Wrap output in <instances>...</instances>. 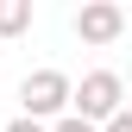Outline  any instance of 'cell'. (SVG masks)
<instances>
[{
  "instance_id": "cell-1",
  "label": "cell",
  "mask_w": 132,
  "mask_h": 132,
  "mask_svg": "<svg viewBox=\"0 0 132 132\" xmlns=\"http://www.w3.org/2000/svg\"><path fill=\"white\" fill-rule=\"evenodd\" d=\"M120 107H126V88H120V76H113V69H88V76L69 88V113H76V120H88V126H107Z\"/></svg>"
},
{
  "instance_id": "cell-2",
  "label": "cell",
  "mask_w": 132,
  "mask_h": 132,
  "mask_svg": "<svg viewBox=\"0 0 132 132\" xmlns=\"http://www.w3.org/2000/svg\"><path fill=\"white\" fill-rule=\"evenodd\" d=\"M69 88L76 82L63 76V69H31L25 82H19V107H25V120H63L69 113Z\"/></svg>"
},
{
  "instance_id": "cell-3",
  "label": "cell",
  "mask_w": 132,
  "mask_h": 132,
  "mask_svg": "<svg viewBox=\"0 0 132 132\" xmlns=\"http://www.w3.org/2000/svg\"><path fill=\"white\" fill-rule=\"evenodd\" d=\"M120 31H126V6H113V0H88L76 13V38L82 44H113Z\"/></svg>"
},
{
  "instance_id": "cell-4",
  "label": "cell",
  "mask_w": 132,
  "mask_h": 132,
  "mask_svg": "<svg viewBox=\"0 0 132 132\" xmlns=\"http://www.w3.org/2000/svg\"><path fill=\"white\" fill-rule=\"evenodd\" d=\"M31 31V0H0V38Z\"/></svg>"
},
{
  "instance_id": "cell-5",
  "label": "cell",
  "mask_w": 132,
  "mask_h": 132,
  "mask_svg": "<svg viewBox=\"0 0 132 132\" xmlns=\"http://www.w3.org/2000/svg\"><path fill=\"white\" fill-rule=\"evenodd\" d=\"M51 132H101V126H88V120H76V113H63V120H51Z\"/></svg>"
},
{
  "instance_id": "cell-6",
  "label": "cell",
  "mask_w": 132,
  "mask_h": 132,
  "mask_svg": "<svg viewBox=\"0 0 132 132\" xmlns=\"http://www.w3.org/2000/svg\"><path fill=\"white\" fill-rule=\"evenodd\" d=\"M101 132H132V107H120V113H113V120L101 126Z\"/></svg>"
},
{
  "instance_id": "cell-7",
  "label": "cell",
  "mask_w": 132,
  "mask_h": 132,
  "mask_svg": "<svg viewBox=\"0 0 132 132\" xmlns=\"http://www.w3.org/2000/svg\"><path fill=\"white\" fill-rule=\"evenodd\" d=\"M6 132H51V126H38V120H25V113H19V120H13Z\"/></svg>"
}]
</instances>
